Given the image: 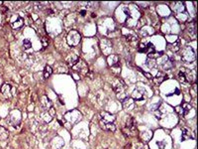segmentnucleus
I'll list each match as a JSON object with an SVG mask.
<instances>
[{"label":"nucleus","instance_id":"nucleus-1","mask_svg":"<svg viewBox=\"0 0 198 149\" xmlns=\"http://www.w3.org/2000/svg\"><path fill=\"white\" fill-rule=\"evenodd\" d=\"M126 87L127 86L125 82L121 79H115L112 82V89L117 95V98L121 100V102L128 98V96L126 95Z\"/></svg>","mask_w":198,"mask_h":149},{"label":"nucleus","instance_id":"nucleus-2","mask_svg":"<svg viewBox=\"0 0 198 149\" xmlns=\"http://www.w3.org/2000/svg\"><path fill=\"white\" fill-rule=\"evenodd\" d=\"M107 61H108L109 66L111 67L112 72L114 74H120V72H121V64H120L119 57L117 56V55L111 54L110 56H108V59H107Z\"/></svg>","mask_w":198,"mask_h":149},{"label":"nucleus","instance_id":"nucleus-3","mask_svg":"<svg viewBox=\"0 0 198 149\" xmlns=\"http://www.w3.org/2000/svg\"><path fill=\"white\" fill-rule=\"evenodd\" d=\"M72 71H73V73L76 74L78 77H85L89 70L85 62H83L82 60L79 59V61L76 63V65H74L72 67Z\"/></svg>","mask_w":198,"mask_h":149},{"label":"nucleus","instance_id":"nucleus-4","mask_svg":"<svg viewBox=\"0 0 198 149\" xmlns=\"http://www.w3.org/2000/svg\"><path fill=\"white\" fill-rule=\"evenodd\" d=\"M195 52L190 46H186L181 52V59L185 63H192L195 60Z\"/></svg>","mask_w":198,"mask_h":149},{"label":"nucleus","instance_id":"nucleus-5","mask_svg":"<svg viewBox=\"0 0 198 149\" xmlns=\"http://www.w3.org/2000/svg\"><path fill=\"white\" fill-rule=\"evenodd\" d=\"M66 40H67V43H69L70 46H76L80 42V35L77 31L71 30L69 33V35H67Z\"/></svg>","mask_w":198,"mask_h":149},{"label":"nucleus","instance_id":"nucleus-6","mask_svg":"<svg viewBox=\"0 0 198 149\" xmlns=\"http://www.w3.org/2000/svg\"><path fill=\"white\" fill-rule=\"evenodd\" d=\"M99 124H100V127H101L103 130L111 131V132H114L116 130V126L114 123H112V122H106V121H103L100 119Z\"/></svg>","mask_w":198,"mask_h":149},{"label":"nucleus","instance_id":"nucleus-7","mask_svg":"<svg viewBox=\"0 0 198 149\" xmlns=\"http://www.w3.org/2000/svg\"><path fill=\"white\" fill-rule=\"evenodd\" d=\"M144 90L140 87H137V89H135L133 90V93H132V99L134 100H137V102H141L144 99Z\"/></svg>","mask_w":198,"mask_h":149},{"label":"nucleus","instance_id":"nucleus-8","mask_svg":"<svg viewBox=\"0 0 198 149\" xmlns=\"http://www.w3.org/2000/svg\"><path fill=\"white\" fill-rule=\"evenodd\" d=\"M186 31L191 39H195L196 38V23L195 22H190V23H188L186 27Z\"/></svg>","mask_w":198,"mask_h":149},{"label":"nucleus","instance_id":"nucleus-9","mask_svg":"<svg viewBox=\"0 0 198 149\" xmlns=\"http://www.w3.org/2000/svg\"><path fill=\"white\" fill-rule=\"evenodd\" d=\"M79 61V57L75 54H69V56L66 57V63L69 67L72 68L74 65H76V63Z\"/></svg>","mask_w":198,"mask_h":149},{"label":"nucleus","instance_id":"nucleus-10","mask_svg":"<svg viewBox=\"0 0 198 149\" xmlns=\"http://www.w3.org/2000/svg\"><path fill=\"white\" fill-rule=\"evenodd\" d=\"M40 105L42 106V108L44 109V111H49L51 108H53L52 106V102L51 100L49 99V98L47 96H43L41 98V102H40Z\"/></svg>","mask_w":198,"mask_h":149},{"label":"nucleus","instance_id":"nucleus-11","mask_svg":"<svg viewBox=\"0 0 198 149\" xmlns=\"http://www.w3.org/2000/svg\"><path fill=\"white\" fill-rule=\"evenodd\" d=\"M122 105H123V108H124L126 111H132L135 106V100L132 98H129L128 96L125 100L122 102Z\"/></svg>","mask_w":198,"mask_h":149},{"label":"nucleus","instance_id":"nucleus-12","mask_svg":"<svg viewBox=\"0 0 198 149\" xmlns=\"http://www.w3.org/2000/svg\"><path fill=\"white\" fill-rule=\"evenodd\" d=\"M12 90H13V87H11V85L4 84L1 87V93H3V96H6V98H11L12 96H14L12 93Z\"/></svg>","mask_w":198,"mask_h":149},{"label":"nucleus","instance_id":"nucleus-13","mask_svg":"<svg viewBox=\"0 0 198 149\" xmlns=\"http://www.w3.org/2000/svg\"><path fill=\"white\" fill-rule=\"evenodd\" d=\"M100 119L103 121H106V122H112V123H114L115 116L113 114H110V113L106 112V111H103L100 113Z\"/></svg>","mask_w":198,"mask_h":149},{"label":"nucleus","instance_id":"nucleus-14","mask_svg":"<svg viewBox=\"0 0 198 149\" xmlns=\"http://www.w3.org/2000/svg\"><path fill=\"white\" fill-rule=\"evenodd\" d=\"M152 79H154L155 83L157 84V85H160V84L164 82V81L167 79V74L164 72H158L157 74V76H155V78H152Z\"/></svg>","mask_w":198,"mask_h":149},{"label":"nucleus","instance_id":"nucleus-15","mask_svg":"<svg viewBox=\"0 0 198 149\" xmlns=\"http://www.w3.org/2000/svg\"><path fill=\"white\" fill-rule=\"evenodd\" d=\"M168 49L171 50L173 52H178L181 49V43H180V40L179 39H176L173 44H170L168 45Z\"/></svg>","mask_w":198,"mask_h":149},{"label":"nucleus","instance_id":"nucleus-16","mask_svg":"<svg viewBox=\"0 0 198 149\" xmlns=\"http://www.w3.org/2000/svg\"><path fill=\"white\" fill-rule=\"evenodd\" d=\"M11 25L14 29H18L21 28L23 26V19L19 16H16V20L15 21H11Z\"/></svg>","mask_w":198,"mask_h":149},{"label":"nucleus","instance_id":"nucleus-17","mask_svg":"<svg viewBox=\"0 0 198 149\" xmlns=\"http://www.w3.org/2000/svg\"><path fill=\"white\" fill-rule=\"evenodd\" d=\"M126 40L129 43H135V42L138 41V36L136 35L135 33H133V32H129V33L126 34Z\"/></svg>","mask_w":198,"mask_h":149},{"label":"nucleus","instance_id":"nucleus-18","mask_svg":"<svg viewBox=\"0 0 198 149\" xmlns=\"http://www.w3.org/2000/svg\"><path fill=\"white\" fill-rule=\"evenodd\" d=\"M192 137V135H191V131L189 130L188 128H183L182 129V135H181V139L184 141V140H188V139H190Z\"/></svg>","mask_w":198,"mask_h":149},{"label":"nucleus","instance_id":"nucleus-19","mask_svg":"<svg viewBox=\"0 0 198 149\" xmlns=\"http://www.w3.org/2000/svg\"><path fill=\"white\" fill-rule=\"evenodd\" d=\"M52 74H53V69H52L51 66H46L44 69V78L45 79H48V78H50L52 76Z\"/></svg>","mask_w":198,"mask_h":149},{"label":"nucleus","instance_id":"nucleus-20","mask_svg":"<svg viewBox=\"0 0 198 149\" xmlns=\"http://www.w3.org/2000/svg\"><path fill=\"white\" fill-rule=\"evenodd\" d=\"M178 80H179L180 82L183 83V84H186V83H187L186 76H185V71H184V69H181L180 72L178 73Z\"/></svg>","mask_w":198,"mask_h":149},{"label":"nucleus","instance_id":"nucleus-21","mask_svg":"<svg viewBox=\"0 0 198 149\" xmlns=\"http://www.w3.org/2000/svg\"><path fill=\"white\" fill-rule=\"evenodd\" d=\"M180 105L182 106L183 111H184V112H185V115H186L187 113L190 111V109H191V105H189V103H187V102H182Z\"/></svg>","mask_w":198,"mask_h":149},{"label":"nucleus","instance_id":"nucleus-22","mask_svg":"<svg viewBox=\"0 0 198 149\" xmlns=\"http://www.w3.org/2000/svg\"><path fill=\"white\" fill-rule=\"evenodd\" d=\"M32 47V43L30 40H28V39H25V40L23 41V48L24 50H29L31 49Z\"/></svg>","mask_w":198,"mask_h":149},{"label":"nucleus","instance_id":"nucleus-23","mask_svg":"<svg viewBox=\"0 0 198 149\" xmlns=\"http://www.w3.org/2000/svg\"><path fill=\"white\" fill-rule=\"evenodd\" d=\"M155 65H157V62H155V60H152V59H148V61H147V66L149 67V68H155Z\"/></svg>","mask_w":198,"mask_h":149},{"label":"nucleus","instance_id":"nucleus-24","mask_svg":"<svg viewBox=\"0 0 198 149\" xmlns=\"http://www.w3.org/2000/svg\"><path fill=\"white\" fill-rule=\"evenodd\" d=\"M146 45H147V43H140L138 46V50L140 53H145L146 52Z\"/></svg>","mask_w":198,"mask_h":149},{"label":"nucleus","instance_id":"nucleus-25","mask_svg":"<svg viewBox=\"0 0 198 149\" xmlns=\"http://www.w3.org/2000/svg\"><path fill=\"white\" fill-rule=\"evenodd\" d=\"M175 111H176V112H177L179 115H181V116H184V115H185V112H184L183 108H182V106H181V105L177 106V108H175Z\"/></svg>","mask_w":198,"mask_h":149},{"label":"nucleus","instance_id":"nucleus-26","mask_svg":"<svg viewBox=\"0 0 198 149\" xmlns=\"http://www.w3.org/2000/svg\"><path fill=\"white\" fill-rule=\"evenodd\" d=\"M122 9H123V13H124V14H125V16H126V17H127V19L131 17V13H130L129 9H128L127 7H126V6H124V7H123Z\"/></svg>","mask_w":198,"mask_h":149},{"label":"nucleus","instance_id":"nucleus-27","mask_svg":"<svg viewBox=\"0 0 198 149\" xmlns=\"http://www.w3.org/2000/svg\"><path fill=\"white\" fill-rule=\"evenodd\" d=\"M41 41H42V44H43V47H44V48L48 47V45H49V39H48L47 37H43V38L41 39Z\"/></svg>","mask_w":198,"mask_h":149},{"label":"nucleus","instance_id":"nucleus-28","mask_svg":"<svg viewBox=\"0 0 198 149\" xmlns=\"http://www.w3.org/2000/svg\"><path fill=\"white\" fill-rule=\"evenodd\" d=\"M85 77L88 78L89 80H93V72L92 71H88V73H87V74Z\"/></svg>","mask_w":198,"mask_h":149},{"label":"nucleus","instance_id":"nucleus-29","mask_svg":"<svg viewBox=\"0 0 198 149\" xmlns=\"http://www.w3.org/2000/svg\"><path fill=\"white\" fill-rule=\"evenodd\" d=\"M144 74H145V76H146V77H147V78H148V79H149V80H152V74H148V73H144Z\"/></svg>","mask_w":198,"mask_h":149},{"label":"nucleus","instance_id":"nucleus-30","mask_svg":"<svg viewBox=\"0 0 198 149\" xmlns=\"http://www.w3.org/2000/svg\"><path fill=\"white\" fill-rule=\"evenodd\" d=\"M79 13H80V15H81V16H85V14H86L87 12H86V10H80Z\"/></svg>","mask_w":198,"mask_h":149},{"label":"nucleus","instance_id":"nucleus-31","mask_svg":"<svg viewBox=\"0 0 198 149\" xmlns=\"http://www.w3.org/2000/svg\"><path fill=\"white\" fill-rule=\"evenodd\" d=\"M131 148H132V145H131V143H128V144L125 146V149H131Z\"/></svg>","mask_w":198,"mask_h":149}]
</instances>
